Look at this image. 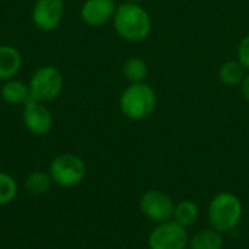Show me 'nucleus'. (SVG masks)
<instances>
[{"mask_svg":"<svg viewBox=\"0 0 249 249\" xmlns=\"http://www.w3.org/2000/svg\"><path fill=\"white\" fill-rule=\"evenodd\" d=\"M114 26L118 35L127 41L144 39L152 28L147 12L137 3H124L117 7L114 15Z\"/></svg>","mask_w":249,"mask_h":249,"instance_id":"obj_1","label":"nucleus"},{"mask_svg":"<svg viewBox=\"0 0 249 249\" xmlns=\"http://www.w3.org/2000/svg\"><path fill=\"white\" fill-rule=\"evenodd\" d=\"M242 217V203L232 193L217 194L209 206L210 226L223 233L233 231Z\"/></svg>","mask_w":249,"mask_h":249,"instance_id":"obj_2","label":"nucleus"},{"mask_svg":"<svg viewBox=\"0 0 249 249\" xmlns=\"http://www.w3.org/2000/svg\"><path fill=\"white\" fill-rule=\"evenodd\" d=\"M156 107V93L146 83H131L120 98L123 114L134 121L147 118Z\"/></svg>","mask_w":249,"mask_h":249,"instance_id":"obj_3","label":"nucleus"},{"mask_svg":"<svg viewBox=\"0 0 249 249\" xmlns=\"http://www.w3.org/2000/svg\"><path fill=\"white\" fill-rule=\"evenodd\" d=\"M63 89V76L58 69L53 66L39 67L31 77L29 93L38 102L54 101Z\"/></svg>","mask_w":249,"mask_h":249,"instance_id":"obj_4","label":"nucleus"},{"mask_svg":"<svg viewBox=\"0 0 249 249\" xmlns=\"http://www.w3.org/2000/svg\"><path fill=\"white\" fill-rule=\"evenodd\" d=\"M86 166L83 160L70 153L57 156L50 166V177L61 187H74L85 178Z\"/></svg>","mask_w":249,"mask_h":249,"instance_id":"obj_5","label":"nucleus"},{"mask_svg":"<svg viewBox=\"0 0 249 249\" xmlns=\"http://www.w3.org/2000/svg\"><path fill=\"white\" fill-rule=\"evenodd\" d=\"M188 244L190 238L187 228L181 226L175 220L159 223L149 236L150 249H187Z\"/></svg>","mask_w":249,"mask_h":249,"instance_id":"obj_6","label":"nucleus"},{"mask_svg":"<svg viewBox=\"0 0 249 249\" xmlns=\"http://www.w3.org/2000/svg\"><path fill=\"white\" fill-rule=\"evenodd\" d=\"M175 204L171 197L162 191L150 190L144 193L140 198V210L142 213L152 222L163 223L172 220Z\"/></svg>","mask_w":249,"mask_h":249,"instance_id":"obj_7","label":"nucleus"},{"mask_svg":"<svg viewBox=\"0 0 249 249\" xmlns=\"http://www.w3.org/2000/svg\"><path fill=\"white\" fill-rule=\"evenodd\" d=\"M63 12V0H36L32 12V20L36 28L42 31H53L60 25Z\"/></svg>","mask_w":249,"mask_h":249,"instance_id":"obj_8","label":"nucleus"},{"mask_svg":"<svg viewBox=\"0 0 249 249\" xmlns=\"http://www.w3.org/2000/svg\"><path fill=\"white\" fill-rule=\"evenodd\" d=\"M23 123L32 134L44 136L53 127V117L42 102L31 98L23 108Z\"/></svg>","mask_w":249,"mask_h":249,"instance_id":"obj_9","label":"nucleus"},{"mask_svg":"<svg viewBox=\"0 0 249 249\" xmlns=\"http://www.w3.org/2000/svg\"><path fill=\"white\" fill-rule=\"evenodd\" d=\"M115 10L114 0H86L80 16L89 26H102L115 15Z\"/></svg>","mask_w":249,"mask_h":249,"instance_id":"obj_10","label":"nucleus"},{"mask_svg":"<svg viewBox=\"0 0 249 249\" xmlns=\"http://www.w3.org/2000/svg\"><path fill=\"white\" fill-rule=\"evenodd\" d=\"M22 66L20 53L10 45L0 47V80L12 79Z\"/></svg>","mask_w":249,"mask_h":249,"instance_id":"obj_11","label":"nucleus"},{"mask_svg":"<svg viewBox=\"0 0 249 249\" xmlns=\"http://www.w3.org/2000/svg\"><path fill=\"white\" fill-rule=\"evenodd\" d=\"M1 98H3L4 102H7L10 105L26 104L31 99L29 86L23 85L20 80L9 79L1 86Z\"/></svg>","mask_w":249,"mask_h":249,"instance_id":"obj_12","label":"nucleus"},{"mask_svg":"<svg viewBox=\"0 0 249 249\" xmlns=\"http://www.w3.org/2000/svg\"><path fill=\"white\" fill-rule=\"evenodd\" d=\"M190 249H222L223 248V238L220 232L214 229L201 231L194 235L188 244Z\"/></svg>","mask_w":249,"mask_h":249,"instance_id":"obj_13","label":"nucleus"},{"mask_svg":"<svg viewBox=\"0 0 249 249\" xmlns=\"http://www.w3.org/2000/svg\"><path fill=\"white\" fill-rule=\"evenodd\" d=\"M198 214H200V212H198L197 204L191 200H184V201H179L178 204H175L172 220H175L177 223H179L184 228H188L197 222Z\"/></svg>","mask_w":249,"mask_h":249,"instance_id":"obj_14","label":"nucleus"},{"mask_svg":"<svg viewBox=\"0 0 249 249\" xmlns=\"http://www.w3.org/2000/svg\"><path fill=\"white\" fill-rule=\"evenodd\" d=\"M244 77H245V67L239 61H235V60L223 63L219 70V79L226 86L239 85L242 83Z\"/></svg>","mask_w":249,"mask_h":249,"instance_id":"obj_15","label":"nucleus"},{"mask_svg":"<svg viewBox=\"0 0 249 249\" xmlns=\"http://www.w3.org/2000/svg\"><path fill=\"white\" fill-rule=\"evenodd\" d=\"M124 77L131 83H142L147 77V64L140 57H131L125 61L123 67Z\"/></svg>","mask_w":249,"mask_h":249,"instance_id":"obj_16","label":"nucleus"},{"mask_svg":"<svg viewBox=\"0 0 249 249\" xmlns=\"http://www.w3.org/2000/svg\"><path fill=\"white\" fill-rule=\"evenodd\" d=\"M50 184H51V177L47 175L45 172L38 171V172L31 174V175L26 178L25 187H26V190H28L31 194L39 196V194L45 193V191L50 188Z\"/></svg>","mask_w":249,"mask_h":249,"instance_id":"obj_17","label":"nucleus"},{"mask_svg":"<svg viewBox=\"0 0 249 249\" xmlns=\"http://www.w3.org/2000/svg\"><path fill=\"white\" fill-rule=\"evenodd\" d=\"M18 193V185L15 179L7 175L0 172V206H4L10 203Z\"/></svg>","mask_w":249,"mask_h":249,"instance_id":"obj_18","label":"nucleus"},{"mask_svg":"<svg viewBox=\"0 0 249 249\" xmlns=\"http://www.w3.org/2000/svg\"><path fill=\"white\" fill-rule=\"evenodd\" d=\"M238 61L249 70V35H247L238 47Z\"/></svg>","mask_w":249,"mask_h":249,"instance_id":"obj_19","label":"nucleus"},{"mask_svg":"<svg viewBox=\"0 0 249 249\" xmlns=\"http://www.w3.org/2000/svg\"><path fill=\"white\" fill-rule=\"evenodd\" d=\"M241 89H242L244 98L249 102V74H247V76L244 77V80H242V83H241Z\"/></svg>","mask_w":249,"mask_h":249,"instance_id":"obj_20","label":"nucleus"},{"mask_svg":"<svg viewBox=\"0 0 249 249\" xmlns=\"http://www.w3.org/2000/svg\"><path fill=\"white\" fill-rule=\"evenodd\" d=\"M127 1H130V3H139V1H143V0H127Z\"/></svg>","mask_w":249,"mask_h":249,"instance_id":"obj_21","label":"nucleus"}]
</instances>
